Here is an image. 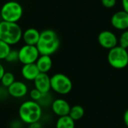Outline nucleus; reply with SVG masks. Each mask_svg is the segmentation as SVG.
Returning a JSON list of instances; mask_svg holds the SVG:
<instances>
[{"label": "nucleus", "instance_id": "nucleus-1", "mask_svg": "<svg viewBox=\"0 0 128 128\" xmlns=\"http://www.w3.org/2000/svg\"><path fill=\"white\" fill-rule=\"evenodd\" d=\"M43 110L41 105L36 101L28 100L22 102L19 107L18 116L20 120L28 125L39 122L42 118Z\"/></svg>", "mask_w": 128, "mask_h": 128}, {"label": "nucleus", "instance_id": "nucleus-2", "mask_svg": "<svg viewBox=\"0 0 128 128\" xmlns=\"http://www.w3.org/2000/svg\"><path fill=\"white\" fill-rule=\"evenodd\" d=\"M36 46L40 55L51 56L57 52L60 46V39L58 34L52 29H45L40 32Z\"/></svg>", "mask_w": 128, "mask_h": 128}, {"label": "nucleus", "instance_id": "nucleus-3", "mask_svg": "<svg viewBox=\"0 0 128 128\" xmlns=\"http://www.w3.org/2000/svg\"><path fill=\"white\" fill-rule=\"evenodd\" d=\"M22 29L17 22L2 20L0 22V40L10 46L19 44L22 40Z\"/></svg>", "mask_w": 128, "mask_h": 128}, {"label": "nucleus", "instance_id": "nucleus-4", "mask_svg": "<svg viewBox=\"0 0 128 128\" xmlns=\"http://www.w3.org/2000/svg\"><path fill=\"white\" fill-rule=\"evenodd\" d=\"M23 15V8L16 1H8L3 4L0 9L2 20L10 22H18Z\"/></svg>", "mask_w": 128, "mask_h": 128}, {"label": "nucleus", "instance_id": "nucleus-5", "mask_svg": "<svg viewBox=\"0 0 128 128\" xmlns=\"http://www.w3.org/2000/svg\"><path fill=\"white\" fill-rule=\"evenodd\" d=\"M107 61L109 64L115 69L122 70L125 68L128 65V50L116 46L109 50Z\"/></svg>", "mask_w": 128, "mask_h": 128}, {"label": "nucleus", "instance_id": "nucleus-6", "mask_svg": "<svg viewBox=\"0 0 128 128\" xmlns=\"http://www.w3.org/2000/svg\"><path fill=\"white\" fill-rule=\"evenodd\" d=\"M51 90L61 95L68 94L73 88L71 80L65 74L57 73L50 76Z\"/></svg>", "mask_w": 128, "mask_h": 128}, {"label": "nucleus", "instance_id": "nucleus-7", "mask_svg": "<svg viewBox=\"0 0 128 128\" xmlns=\"http://www.w3.org/2000/svg\"><path fill=\"white\" fill-rule=\"evenodd\" d=\"M18 54L19 62L22 64V65L35 63L40 56L36 46L27 44L22 45L18 50Z\"/></svg>", "mask_w": 128, "mask_h": 128}, {"label": "nucleus", "instance_id": "nucleus-8", "mask_svg": "<svg viewBox=\"0 0 128 128\" xmlns=\"http://www.w3.org/2000/svg\"><path fill=\"white\" fill-rule=\"evenodd\" d=\"M98 41L103 48L109 50L118 46V39L116 35L109 30L102 31L98 34Z\"/></svg>", "mask_w": 128, "mask_h": 128}, {"label": "nucleus", "instance_id": "nucleus-9", "mask_svg": "<svg viewBox=\"0 0 128 128\" xmlns=\"http://www.w3.org/2000/svg\"><path fill=\"white\" fill-rule=\"evenodd\" d=\"M8 94L14 98H24L28 93V88L27 85L20 80H16L8 88Z\"/></svg>", "mask_w": 128, "mask_h": 128}, {"label": "nucleus", "instance_id": "nucleus-10", "mask_svg": "<svg viewBox=\"0 0 128 128\" xmlns=\"http://www.w3.org/2000/svg\"><path fill=\"white\" fill-rule=\"evenodd\" d=\"M33 82L34 88L43 94H49L50 91L51 90V82L50 76L48 75V74L40 73Z\"/></svg>", "mask_w": 128, "mask_h": 128}, {"label": "nucleus", "instance_id": "nucleus-11", "mask_svg": "<svg viewBox=\"0 0 128 128\" xmlns=\"http://www.w3.org/2000/svg\"><path fill=\"white\" fill-rule=\"evenodd\" d=\"M70 104L64 99L58 98L54 100L51 104V109L52 112L58 117L68 116L70 110Z\"/></svg>", "mask_w": 128, "mask_h": 128}, {"label": "nucleus", "instance_id": "nucleus-12", "mask_svg": "<svg viewBox=\"0 0 128 128\" xmlns=\"http://www.w3.org/2000/svg\"><path fill=\"white\" fill-rule=\"evenodd\" d=\"M111 24L118 30H127L128 28V14L124 10L116 12L111 17Z\"/></svg>", "mask_w": 128, "mask_h": 128}, {"label": "nucleus", "instance_id": "nucleus-13", "mask_svg": "<svg viewBox=\"0 0 128 128\" xmlns=\"http://www.w3.org/2000/svg\"><path fill=\"white\" fill-rule=\"evenodd\" d=\"M40 32L35 28H28L22 32V40L24 44L36 46L39 38Z\"/></svg>", "mask_w": 128, "mask_h": 128}, {"label": "nucleus", "instance_id": "nucleus-14", "mask_svg": "<svg viewBox=\"0 0 128 128\" xmlns=\"http://www.w3.org/2000/svg\"><path fill=\"white\" fill-rule=\"evenodd\" d=\"M40 71L35 63L23 64L21 68V75L27 81H34Z\"/></svg>", "mask_w": 128, "mask_h": 128}, {"label": "nucleus", "instance_id": "nucleus-15", "mask_svg": "<svg viewBox=\"0 0 128 128\" xmlns=\"http://www.w3.org/2000/svg\"><path fill=\"white\" fill-rule=\"evenodd\" d=\"M40 73L48 74L52 68V60L50 56L40 55L35 62Z\"/></svg>", "mask_w": 128, "mask_h": 128}, {"label": "nucleus", "instance_id": "nucleus-16", "mask_svg": "<svg viewBox=\"0 0 128 128\" xmlns=\"http://www.w3.org/2000/svg\"><path fill=\"white\" fill-rule=\"evenodd\" d=\"M56 128H75V121L69 116L58 117L56 123Z\"/></svg>", "mask_w": 128, "mask_h": 128}, {"label": "nucleus", "instance_id": "nucleus-17", "mask_svg": "<svg viewBox=\"0 0 128 128\" xmlns=\"http://www.w3.org/2000/svg\"><path fill=\"white\" fill-rule=\"evenodd\" d=\"M84 115H85L84 108L80 105H74V106H71L68 116L74 121L76 122V121H79L81 118H82Z\"/></svg>", "mask_w": 128, "mask_h": 128}, {"label": "nucleus", "instance_id": "nucleus-18", "mask_svg": "<svg viewBox=\"0 0 128 128\" xmlns=\"http://www.w3.org/2000/svg\"><path fill=\"white\" fill-rule=\"evenodd\" d=\"M16 80H15V76H14V74L11 72H9V71H6L4 74V75L2 76V77L0 80V82L3 87L8 88Z\"/></svg>", "mask_w": 128, "mask_h": 128}, {"label": "nucleus", "instance_id": "nucleus-19", "mask_svg": "<svg viewBox=\"0 0 128 128\" xmlns=\"http://www.w3.org/2000/svg\"><path fill=\"white\" fill-rule=\"evenodd\" d=\"M11 50V46L0 40V60H4Z\"/></svg>", "mask_w": 128, "mask_h": 128}, {"label": "nucleus", "instance_id": "nucleus-20", "mask_svg": "<svg viewBox=\"0 0 128 128\" xmlns=\"http://www.w3.org/2000/svg\"><path fill=\"white\" fill-rule=\"evenodd\" d=\"M4 60L8 63H15L16 62H19L18 50L11 49V50L10 51V52L8 53V55L7 56V57Z\"/></svg>", "mask_w": 128, "mask_h": 128}, {"label": "nucleus", "instance_id": "nucleus-21", "mask_svg": "<svg viewBox=\"0 0 128 128\" xmlns=\"http://www.w3.org/2000/svg\"><path fill=\"white\" fill-rule=\"evenodd\" d=\"M118 44L120 46L128 50V30H124L120 35L118 39Z\"/></svg>", "mask_w": 128, "mask_h": 128}, {"label": "nucleus", "instance_id": "nucleus-22", "mask_svg": "<svg viewBox=\"0 0 128 128\" xmlns=\"http://www.w3.org/2000/svg\"><path fill=\"white\" fill-rule=\"evenodd\" d=\"M44 94L39 92L38 89H36L35 88H32L30 92H29V97L31 98L32 100H34V101H36V102H40V100L42 99Z\"/></svg>", "mask_w": 128, "mask_h": 128}, {"label": "nucleus", "instance_id": "nucleus-23", "mask_svg": "<svg viewBox=\"0 0 128 128\" xmlns=\"http://www.w3.org/2000/svg\"><path fill=\"white\" fill-rule=\"evenodd\" d=\"M117 0H101V4L106 8H112L116 4Z\"/></svg>", "mask_w": 128, "mask_h": 128}, {"label": "nucleus", "instance_id": "nucleus-24", "mask_svg": "<svg viewBox=\"0 0 128 128\" xmlns=\"http://www.w3.org/2000/svg\"><path fill=\"white\" fill-rule=\"evenodd\" d=\"M122 2L123 10L128 14V0H122Z\"/></svg>", "mask_w": 128, "mask_h": 128}, {"label": "nucleus", "instance_id": "nucleus-25", "mask_svg": "<svg viewBox=\"0 0 128 128\" xmlns=\"http://www.w3.org/2000/svg\"><path fill=\"white\" fill-rule=\"evenodd\" d=\"M124 122L126 125V127L128 128V109L124 112Z\"/></svg>", "mask_w": 128, "mask_h": 128}, {"label": "nucleus", "instance_id": "nucleus-26", "mask_svg": "<svg viewBox=\"0 0 128 128\" xmlns=\"http://www.w3.org/2000/svg\"><path fill=\"white\" fill-rule=\"evenodd\" d=\"M28 128H42V126L39 122H36V123H34V124H29Z\"/></svg>", "mask_w": 128, "mask_h": 128}, {"label": "nucleus", "instance_id": "nucleus-27", "mask_svg": "<svg viewBox=\"0 0 128 128\" xmlns=\"http://www.w3.org/2000/svg\"><path fill=\"white\" fill-rule=\"evenodd\" d=\"M5 69H4V67L3 66V64L0 62V80L2 77V76L4 75V74L5 73Z\"/></svg>", "mask_w": 128, "mask_h": 128}, {"label": "nucleus", "instance_id": "nucleus-28", "mask_svg": "<svg viewBox=\"0 0 128 128\" xmlns=\"http://www.w3.org/2000/svg\"><path fill=\"white\" fill-rule=\"evenodd\" d=\"M2 22V18H1V16H0V22Z\"/></svg>", "mask_w": 128, "mask_h": 128}]
</instances>
